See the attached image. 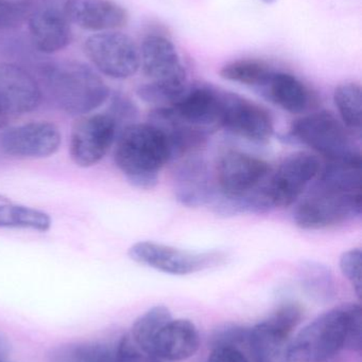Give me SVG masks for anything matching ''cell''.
<instances>
[{
	"instance_id": "cell-16",
	"label": "cell",
	"mask_w": 362,
	"mask_h": 362,
	"mask_svg": "<svg viewBox=\"0 0 362 362\" xmlns=\"http://www.w3.org/2000/svg\"><path fill=\"white\" fill-rule=\"evenodd\" d=\"M61 141V133L57 125L48 121H36L6 131L0 140V146L8 156L40 159L55 155Z\"/></svg>"
},
{
	"instance_id": "cell-23",
	"label": "cell",
	"mask_w": 362,
	"mask_h": 362,
	"mask_svg": "<svg viewBox=\"0 0 362 362\" xmlns=\"http://www.w3.org/2000/svg\"><path fill=\"white\" fill-rule=\"evenodd\" d=\"M299 280L310 299L320 303L332 301L337 295L335 278L329 268L317 262H305L300 266Z\"/></svg>"
},
{
	"instance_id": "cell-10",
	"label": "cell",
	"mask_w": 362,
	"mask_h": 362,
	"mask_svg": "<svg viewBox=\"0 0 362 362\" xmlns=\"http://www.w3.org/2000/svg\"><path fill=\"white\" fill-rule=\"evenodd\" d=\"M221 90L210 85L187 87L171 105L155 107L157 114L210 136L220 129Z\"/></svg>"
},
{
	"instance_id": "cell-11",
	"label": "cell",
	"mask_w": 362,
	"mask_h": 362,
	"mask_svg": "<svg viewBox=\"0 0 362 362\" xmlns=\"http://www.w3.org/2000/svg\"><path fill=\"white\" fill-rule=\"evenodd\" d=\"M136 263L172 276H188L218 265L225 259L221 252H191L159 243L138 242L129 249Z\"/></svg>"
},
{
	"instance_id": "cell-21",
	"label": "cell",
	"mask_w": 362,
	"mask_h": 362,
	"mask_svg": "<svg viewBox=\"0 0 362 362\" xmlns=\"http://www.w3.org/2000/svg\"><path fill=\"white\" fill-rule=\"evenodd\" d=\"M264 98L293 115L305 114L316 104V97L300 78L288 72H272L259 88Z\"/></svg>"
},
{
	"instance_id": "cell-13",
	"label": "cell",
	"mask_w": 362,
	"mask_h": 362,
	"mask_svg": "<svg viewBox=\"0 0 362 362\" xmlns=\"http://www.w3.org/2000/svg\"><path fill=\"white\" fill-rule=\"evenodd\" d=\"M270 173L271 168L264 159L239 151H227L216 165L217 195L225 198L248 195L261 187Z\"/></svg>"
},
{
	"instance_id": "cell-28",
	"label": "cell",
	"mask_w": 362,
	"mask_h": 362,
	"mask_svg": "<svg viewBox=\"0 0 362 362\" xmlns=\"http://www.w3.org/2000/svg\"><path fill=\"white\" fill-rule=\"evenodd\" d=\"M36 0H0V30L14 31L27 23Z\"/></svg>"
},
{
	"instance_id": "cell-19",
	"label": "cell",
	"mask_w": 362,
	"mask_h": 362,
	"mask_svg": "<svg viewBox=\"0 0 362 362\" xmlns=\"http://www.w3.org/2000/svg\"><path fill=\"white\" fill-rule=\"evenodd\" d=\"M200 342L199 331L193 321L172 318L155 334L147 353L162 361H184L198 352Z\"/></svg>"
},
{
	"instance_id": "cell-32",
	"label": "cell",
	"mask_w": 362,
	"mask_h": 362,
	"mask_svg": "<svg viewBox=\"0 0 362 362\" xmlns=\"http://www.w3.org/2000/svg\"><path fill=\"white\" fill-rule=\"evenodd\" d=\"M249 329L239 325H227L219 329L214 337V346H227L238 348L240 344H247Z\"/></svg>"
},
{
	"instance_id": "cell-35",
	"label": "cell",
	"mask_w": 362,
	"mask_h": 362,
	"mask_svg": "<svg viewBox=\"0 0 362 362\" xmlns=\"http://www.w3.org/2000/svg\"><path fill=\"white\" fill-rule=\"evenodd\" d=\"M6 122H8V116L0 110V129H4L6 125Z\"/></svg>"
},
{
	"instance_id": "cell-30",
	"label": "cell",
	"mask_w": 362,
	"mask_h": 362,
	"mask_svg": "<svg viewBox=\"0 0 362 362\" xmlns=\"http://www.w3.org/2000/svg\"><path fill=\"white\" fill-rule=\"evenodd\" d=\"M115 362H163L148 354L132 340L130 335L123 336L115 349Z\"/></svg>"
},
{
	"instance_id": "cell-7",
	"label": "cell",
	"mask_w": 362,
	"mask_h": 362,
	"mask_svg": "<svg viewBox=\"0 0 362 362\" xmlns=\"http://www.w3.org/2000/svg\"><path fill=\"white\" fill-rule=\"evenodd\" d=\"M321 168L318 157L310 153H293L286 157L259 189L268 212L295 204L308 185L318 177Z\"/></svg>"
},
{
	"instance_id": "cell-22",
	"label": "cell",
	"mask_w": 362,
	"mask_h": 362,
	"mask_svg": "<svg viewBox=\"0 0 362 362\" xmlns=\"http://www.w3.org/2000/svg\"><path fill=\"white\" fill-rule=\"evenodd\" d=\"M51 218L44 211L15 204L0 195V229H26L46 232Z\"/></svg>"
},
{
	"instance_id": "cell-14",
	"label": "cell",
	"mask_w": 362,
	"mask_h": 362,
	"mask_svg": "<svg viewBox=\"0 0 362 362\" xmlns=\"http://www.w3.org/2000/svg\"><path fill=\"white\" fill-rule=\"evenodd\" d=\"M254 144H267L274 121L263 106L242 95L221 91L220 129Z\"/></svg>"
},
{
	"instance_id": "cell-9",
	"label": "cell",
	"mask_w": 362,
	"mask_h": 362,
	"mask_svg": "<svg viewBox=\"0 0 362 362\" xmlns=\"http://www.w3.org/2000/svg\"><path fill=\"white\" fill-rule=\"evenodd\" d=\"M84 52L96 69L115 80L132 78L140 68V48L123 32L93 34L85 40Z\"/></svg>"
},
{
	"instance_id": "cell-25",
	"label": "cell",
	"mask_w": 362,
	"mask_h": 362,
	"mask_svg": "<svg viewBox=\"0 0 362 362\" xmlns=\"http://www.w3.org/2000/svg\"><path fill=\"white\" fill-rule=\"evenodd\" d=\"M49 362H115V350L104 342H72L55 349Z\"/></svg>"
},
{
	"instance_id": "cell-26",
	"label": "cell",
	"mask_w": 362,
	"mask_h": 362,
	"mask_svg": "<svg viewBox=\"0 0 362 362\" xmlns=\"http://www.w3.org/2000/svg\"><path fill=\"white\" fill-rule=\"evenodd\" d=\"M274 69L265 62L242 59L227 63L220 70V76L229 82L246 85L259 90L267 83Z\"/></svg>"
},
{
	"instance_id": "cell-36",
	"label": "cell",
	"mask_w": 362,
	"mask_h": 362,
	"mask_svg": "<svg viewBox=\"0 0 362 362\" xmlns=\"http://www.w3.org/2000/svg\"><path fill=\"white\" fill-rule=\"evenodd\" d=\"M261 1L265 2V4H271L276 2V0H261Z\"/></svg>"
},
{
	"instance_id": "cell-29",
	"label": "cell",
	"mask_w": 362,
	"mask_h": 362,
	"mask_svg": "<svg viewBox=\"0 0 362 362\" xmlns=\"http://www.w3.org/2000/svg\"><path fill=\"white\" fill-rule=\"evenodd\" d=\"M361 265L362 253L359 248L350 249L340 257V270L358 298H361L362 293Z\"/></svg>"
},
{
	"instance_id": "cell-20",
	"label": "cell",
	"mask_w": 362,
	"mask_h": 362,
	"mask_svg": "<svg viewBox=\"0 0 362 362\" xmlns=\"http://www.w3.org/2000/svg\"><path fill=\"white\" fill-rule=\"evenodd\" d=\"M65 13L70 23L87 31H117L127 25L128 11L114 0H67Z\"/></svg>"
},
{
	"instance_id": "cell-6",
	"label": "cell",
	"mask_w": 362,
	"mask_h": 362,
	"mask_svg": "<svg viewBox=\"0 0 362 362\" xmlns=\"http://www.w3.org/2000/svg\"><path fill=\"white\" fill-rule=\"evenodd\" d=\"M361 191L346 192L317 187L302 200L293 221L304 230H323L342 225L361 216Z\"/></svg>"
},
{
	"instance_id": "cell-3",
	"label": "cell",
	"mask_w": 362,
	"mask_h": 362,
	"mask_svg": "<svg viewBox=\"0 0 362 362\" xmlns=\"http://www.w3.org/2000/svg\"><path fill=\"white\" fill-rule=\"evenodd\" d=\"M40 76L52 103L70 116L91 114L111 97L106 82L80 62H50L43 66Z\"/></svg>"
},
{
	"instance_id": "cell-18",
	"label": "cell",
	"mask_w": 362,
	"mask_h": 362,
	"mask_svg": "<svg viewBox=\"0 0 362 362\" xmlns=\"http://www.w3.org/2000/svg\"><path fill=\"white\" fill-rule=\"evenodd\" d=\"M178 161L174 171V191L176 200L189 208L213 204L217 195L216 185L206 161L198 154Z\"/></svg>"
},
{
	"instance_id": "cell-8",
	"label": "cell",
	"mask_w": 362,
	"mask_h": 362,
	"mask_svg": "<svg viewBox=\"0 0 362 362\" xmlns=\"http://www.w3.org/2000/svg\"><path fill=\"white\" fill-rule=\"evenodd\" d=\"M301 304L286 301L269 318L249 329L248 346L252 362H288L289 337L303 319Z\"/></svg>"
},
{
	"instance_id": "cell-34",
	"label": "cell",
	"mask_w": 362,
	"mask_h": 362,
	"mask_svg": "<svg viewBox=\"0 0 362 362\" xmlns=\"http://www.w3.org/2000/svg\"><path fill=\"white\" fill-rule=\"evenodd\" d=\"M9 352H10V346L8 340L0 335V361H6L8 358Z\"/></svg>"
},
{
	"instance_id": "cell-12",
	"label": "cell",
	"mask_w": 362,
	"mask_h": 362,
	"mask_svg": "<svg viewBox=\"0 0 362 362\" xmlns=\"http://www.w3.org/2000/svg\"><path fill=\"white\" fill-rule=\"evenodd\" d=\"M118 134V124L108 112L80 117L70 133V158L78 167H94L108 154Z\"/></svg>"
},
{
	"instance_id": "cell-27",
	"label": "cell",
	"mask_w": 362,
	"mask_h": 362,
	"mask_svg": "<svg viewBox=\"0 0 362 362\" xmlns=\"http://www.w3.org/2000/svg\"><path fill=\"white\" fill-rule=\"evenodd\" d=\"M171 319L169 308L164 305L154 306L136 319L130 337L142 350L147 352L155 334Z\"/></svg>"
},
{
	"instance_id": "cell-1",
	"label": "cell",
	"mask_w": 362,
	"mask_h": 362,
	"mask_svg": "<svg viewBox=\"0 0 362 362\" xmlns=\"http://www.w3.org/2000/svg\"><path fill=\"white\" fill-rule=\"evenodd\" d=\"M361 308L359 304L336 306L306 325L287 346L288 362H325L342 350L361 352Z\"/></svg>"
},
{
	"instance_id": "cell-2",
	"label": "cell",
	"mask_w": 362,
	"mask_h": 362,
	"mask_svg": "<svg viewBox=\"0 0 362 362\" xmlns=\"http://www.w3.org/2000/svg\"><path fill=\"white\" fill-rule=\"evenodd\" d=\"M115 163L134 187L151 189L159 183V174L171 161L165 134L151 123H133L119 132Z\"/></svg>"
},
{
	"instance_id": "cell-33",
	"label": "cell",
	"mask_w": 362,
	"mask_h": 362,
	"mask_svg": "<svg viewBox=\"0 0 362 362\" xmlns=\"http://www.w3.org/2000/svg\"><path fill=\"white\" fill-rule=\"evenodd\" d=\"M206 362H251L250 359L235 346H214Z\"/></svg>"
},
{
	"instance_id": "cell-4",
	"label": "cell",
	"mask_w": 362,
	"mask_h": 362,
	"mask_svg": "<svg viewBox=\"0 0 362 362\" xmlns=\"http://www.w3.org/2000/svg\"><path fill=\"white\" fill-rule=\"evenodd\" d=\"M140 68L167 103L174 104L187 88V74L178 49L163 34H149L140 48Z\"/></svg>"
},
{
	"instance_id": "cell-5",
	"label": "cell",
	"mask_w": 362,
	"mask_h": 362,
	"mask_svg": "<svg viewBox=\"0 0 362 362\" xmlns=\"http://www.w3.org/2000/svg\"><path fill=\"white\" fill-rule=\"evenodd\" d=\"M288 140L312 148L327 161L339 160L361 152L353 135L339 118L327 110L312 112L293 121Z\"/></svg>"
},
{
	"instance_id": "cell-31",
	"label": "cell",
	"mask_w": 362,
	"mask_h": 362,
	"mask_svg": "<svg viewBox=\"0 0 362 362\" xmlns=\"http://www.w3.org/2000/svg\"><path fill=\"white\" fill-rule=\"evenodd\" d=\"M108 114L115 119L118 127L125 122V127L133 124L137 116V107L134 102L123 93L113 95Z\"/></svg>"
},
{
	"instance_id": "cell-17",
	"label": "cell",
	"mask_w": 362,
	"mask_h": 362,
	"mask_svg": "<svg viewBox=\"0 0 362 362\" xmlns=\"http://www.w3.org/2000/svg\"><path fill=\"white\" fill-rule=\"evenodd\" d=\"M42 87L25 68L0 63V110L6 116L33 112L42 101Z\"/></svg>"
},
{
	"instance_id": "cell-24",
	"label": "cell",
	"mask_w": 362,
	"mask_h": 362,
	"mask_svg": "<svg viewBox=\"0 0 362 362\" xmlns=\"http://www.w3.org/2000/svg\"><path fill=\"white\" fill-rule=\"evenodd\" d=\"M334 103L340 121L352 135L361 137L362 129V93L358 83L348 82L336 87Z\"/></svg>"
},
{
	"instance_id": "cell-15",
	"label": "cell",
	"mask_w": 362,
	"mask_h": 362,
	"mask_svg": "<svg viewBox=\"0 0 362 362\" xmlns=\"http://www.w3.org/2000/svg\"><path fill=\"white\" fill-rule=\"evenodd\" d=\"M67 0H36L28 17L30 38L38 52L52 54L72 42L70 21L65 13Z\"/></svg>"
},
{
	"instance_id": "cell-37",
	"label": "cell",
	"mask_w": 362,
	"mask_h": 362,
	"mask_svg": "<svg viewBox=\"0 0 362 362\" xmlns=\"http://www.w3.org/2000/svg\"><path fill=\"white\" fill-rule=\"evenodd\" d=\"M0 362H9V361H6H6H1Z\"/></svg>"
}]
</instances>
